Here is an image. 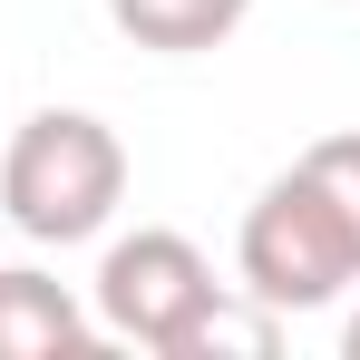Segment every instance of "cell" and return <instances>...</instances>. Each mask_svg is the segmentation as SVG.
Returning a JSON list of instances; mask_svg holds the SVG:
<instances>
[{
	"label": "cell",
	"mask_w": 360,
	"mask_h": 360,
	"mask_svg": "<svg viewBox=\"0 0 360 360\" xmlns=\"http://www.w3.org/2000/svg\"><path fill=\"white\" fill-rule=\"evenodd\" d=\"M292 166H302L311 185H321L331 205H341V224L360 234V127H351V136H311V146H302Z\"/></svg>",
	"instance_id": "52a82bcc"
},
{
	"label": "cell",
	"mask_w": 360,
	"mask_h": 360,
	"mask_svg": "<svg viewBox=\"0 0 360 360\" xmlns=\"http://www.w3.org/2000/svg\"><path fill=\"white\" fill-rule=\"evenodd\" d=\"M273 341H283V311H263V302L234 283V292H214L195 321H185L176 360H214V351H234V360H273Z\"/></svg>",
	"instance_id": "8992f818"
},
{
	"label": "cell",
	"mask_w": 360,
	"mask_h": 360,
	"mask_svg": "<svg viewBox=\"0 0 360 360\" xmlns=\"http://www.w3.org/2000/svg\"><path fill=\"white\" fill-rule=\"evenodd\" d=\"M214 292H224V283H214V263L195 253V234H176V224H136V234H117L108 253H98L88 311H98L108 341H136V351L176 360L185 321H195Z\"/></svg>",
	"instance_id": "3957f363"
},
{
	"label": "cell",
	"mask_w": 360,
	"mask_h": 360,
	"mask_svg": "<svg viewBox=\"0 0 360 360\" xmlns=\"http://www.w3.org/2000/svg\"><path fill=\"white\" fill-rule=\"evenodd\" d=\"M108 20L156 59H205L253 20V0H108Z\"/></svg>",
	"instance_id": "5b68a950"
},
{
	"label": "cell",
	"mask_w": 360,
	"mask_h": 360,
	"mask_svg": "<svg viewBox=\"0 0 360 360\" xmlns=\"http://www.w3.org/2000/svg\"><path fill=\"white\" fill-rule=\"evenodd\" d=\"M127 205V146L88 108H39L0 136V214L30 243H88Z\"/></svg>",
	"instance_id": "6da1fadb"
},
{
	"label": "cell",
	"mask_w": 360,
	"mask_h": 360,
	"mask_svg": "<svg viewBox=\"0 0 360 360\" xmlns=\"http://www.w3.org/2000/svg\"><path fill=\"white\" fill-rule=\"evenodd\" d=\"M234 273H243V292L263 302V311L292 321V311H321V302H341L360 283V234L341 224V205L302 176V166H283V176L243 205Z\"/></svg>",
	"instance_id": "7a4b0ae2"
},
{
	"label": "cell",
	"mask_w": 360,
	"mask_h": 360,
	"mask_svg": "<svg viewBox=\"0 0 360 360\" xmlns=\"http://www.w3.org/2000/svg\"><path fill=\"white\" fill-rule=\"evenodd\" d=\"M88 351H98V311L39 263H0V360H88Z\"/></svg>",
	"instance_id": "277c9868"
},
{
	"label": "cell",
	"mask_w": 360,
	"mask_h": 360,
	"mask_svg": "<svg viewBox=\"0 0 360 360\" xmlns=\"http://www.w3.org/2000/svg\"><path fill=\"white\" fill-rule=\"evenodd\" d=\"M341 360H360V311H351V321H341Z\"/></svg>",
	"instance_id": "ba28073f"
}]
</instances>
